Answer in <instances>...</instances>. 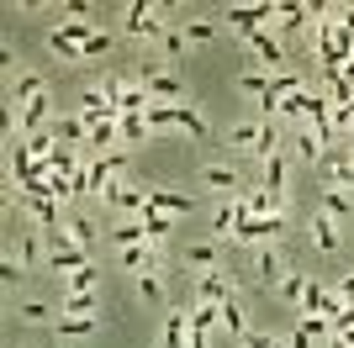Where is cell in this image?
I'll list each match as a JSON object with an SVG mask.
<instances>
[{
	"label": "cell",
	"mask_w": 354,
	"mask_h": 348,
	"mask_svg": "<svg viewBox=\"0 0 354 348\" xmlns=\"http://www.w3.org/2000/svg\"><path fill=\"white\" fill-rule=\"evenodd\" d=\"M48 264L59 269V275H74V269H90V248H80L64 227L48 232Z\"/></svg>",
	"instance_id": "cell-1"
},
{
	"label": "cell",
	"mask_w": 354,
	"mask_h": 348,
	"mask_svg": "<svg viewBox=\"0 0 354 348\" xmlns=\"http://www.w3.org/2000/svg\"><path fill=\"white\" fill-rule=\"evenodd\" d=\"M281 232H286V211H275V217H243V227L233 232V243H281Z\"/></svg>",
	"instance_id": "cell-2"
},
{
	"label": "cell",
	"mask_w": 354,
	"mask_h": 348,
	"mask_svg": "<svg viewBox=\"0 0 354 348\" xmlns=\"http://www.w3.org/2000/svg\"><path fill=\"white\" fill-rule=\"evenodd\" d=\"M286 275H291V269H286V259H281V248H275V243H259V248H254V280H259V285H275V290H281Z\"/></svg>",
	"instance_id": "cell-3"
},
{
	"label": "cell",
	"mask_w": 354,
	"mask_h": 348,
	"mask_svg": "<svg viewBox=\"0 0 354 348\" xmlns=\"http://www.w3.org/2000/svg\"><path fill=\"white\" fill-rule=\"evenodd\" d=\"M127 37H164V16H159V6H143V0H133L127 6Z\"/></svg>",
	"instance_id": "cell-4"
},
{
	"label": "cell",
	"mask_w": 354,
	"mask_h": 348,
	"mask_svg": "<svg viewBox=\"0 0 354 348\" xmlns=\"http://www.w3.org/2000/svg\"><path fill=\"white\" fill-rule=\"evenodd\" d=\"M227 296H233V275H227V269H207V275L196 280V301H201V306H222Z\"/></svg>",
	"instance_id": "cell-5"
},
{
	"label": "cell",
	"mask_w": 354,
	"mask_h": 348,
	"mask_svg": "<svg viewBox=\"0 0 354 348\" xmlns=\"http://www.w3.org/2000/svg\"><path fill=\"white\" fill-rule=\"evenodd\" d=\"M106 206H117V211H122V217H143V211H148V185H122V180H117V185H111V195H106Z\"/></svg>",
	"instance_id": "cell-6"
},
{
	"label": "cell",
	"mask_w": 354,
	"mask_h": 348,
	"mask_svg": "<svg viewBox=\"0 0 354 348\" xmlns=\"http://www.w3.org/2000/svg\"><path fill=\"white\" fill-rule=\"evenodd\" d=\"M201 185L212 190V195H222V201H227V195H243V180H238V169H227V164H207V169H201Z\"/></svg>",
	"instance_id": "cell-7"
},
{
	"label": "cell",
	"mask_w": 354,
	"mask_h": 348,
	"mask_svg": "<svg viewBox=\"0 0 354 348\" xmlns=\"http://www.w3.org/2000/svg\"><path fill=\"white\" fill-rule=\"evenodd\" d=\"M117 269H127V275H148V269H159V248L153 243H138V248H117Z\"/></svg>",
	"instance_id": "cell-8"
},
{
	"label": "cell",
	"mask_w": 354,
	"mask_h": 348,
	"mask_svg": "<svg viewBox=\"0 0 354 348\" xmlns=\"http://www.w3.org/2000/svg\"><path fill=\"white\" fill-rule=\"evenodd\" d=\"M148 206H153V211H164V217H185V211H191V195H180V190H164V185H148Z\"/></svg>",
	"instance_id": "cell-9"
},
{
	"label": "cell",
	"mask_w": 354,
	"mask_h": 348,
	"mask_svg": "<svg viewBox=\"0 0 354 348\" xmlns=\"http://www.w3.org/2000/svg\"><path fill=\"white\" fill-rule=\"evenodd\" d=\"M296 311H323V317H333V311H344V301H339V290H323L317 280L307 285V296H301V306Z\"/></svg>",
	"instance_id": "cell-10"
},
{
	"label": "cell",
	"mask_w": 354,
	"mask_h": 348,
	"mask_svg": "<svg viewBox=\"0 0 354 348\" xmlns=\"http://www.w3.org/2000/svg\"><path fill=\"white\" fill-rule=\"evenodd\" d=\"M249 48L259 53V69H270V74H275V69L286 64V48H281V37H270V32H254V37H249Z\"/></svg>",
	"instance_id": "cell-11"
},
{
	"label": "cell",
	"mask_w": 354,
	"mask_h": 348,
	"mask_svg": "<svg viewBox=\"0 0 354 348\" xmlns=\"http://www.w3.org/2000/svg\"><path fill=\"white\" fill-rule=\"evenodd\" d=\"M53 137L69 143V148H85L90 143V122L85 116H59V122H53Z\"/></svg>",
	"instance_id": "cell-12"
},
{
	"label": "cell",
	"mask_w": 354,
	"mask_h": 348,
	"mask_svg": "<svg viewBox=\"0 0 354 348\" xmlns=\"http://www.w3.org/2000/svg\"><path fill=\"white\" fill-rule=\"evenodd\" d=\"M312 248H317V253H339V222L323 217V211L312 217Z\"/></svg>",
	"instance_id": "cell-13"
},
{
	"label": "cell",
	"mask_w": 354,
	"mask_h": 348,
	"mask_svg": "<svg viewBox=\"0 0 354 348\" xmlns=\"http://www.w3.org/2000/svg\"><path fill=\"white\" fill-rule=\"evenodd\" d=\"M185 269H222V253H217V243H185Z\"/></svg>",
	"instance_id": "cell-14"
},
{
	"label": "cell",
	"mask_w": 354,
	"mask_h": 348,
	"mask_svg": "<svg viewBox=\"0 0 354 348\" xmlns=\"http://www.w3.org/2000/svg\"><path fill=\"white\" fill-rule=\"evenodd\" d=\"M349 211H354V195H349V190H339V185H323V217L344 222Z\"/></svg>",
	"instance_id": "cell-15"
},
{
	"label": "cell",
	"mask_w": 354,
	"mask_h": 348,
	"mask_svg": "<svg viewBox=\"0 0 354 348\" xmlns=\"http://www.w3.org/2000/svg\"><path fill=\"white\" fill-rule=\"evenodd\" d=\"M106 238H111V248H138V243H148V227L138 217V222H122V227H106Z\"/></svg>",
	"instance_id": "cell-16"
},
{
	"label": "cell",
	"mask_w": 354,
	"mask_h": 348,
	"mask_svg": "<svg viewBox=\"0 0 354 348\" xmlns=\"http://www.w3.org/2000/svg\"><path fill=\"white\" fill-rule=\"evenodd\" d=\"M191 343V317H185V306L180 311H169V322H164V348H185Z\"/></svg>",
	"instance_id": "cell-17"
},
{
	"label": "cell",
	"mask_w": 354,
	"mask_h": 348,
	"mask_svg": "<svg viewBox=\"0 0 354 348\" xmlns=\"http://www.w3.org/2000/svg\"><path fill=\"white\" fill-rule=\"evenodd\" d=\"M291 153H296V159H301V164H317V159H328V148H323V137H317V132H301V137H291Z\"/></svg>",
	"instance_id": "cell-18"
},
{
	"label": "cell",
	"mask_w": 354,
	"mask_h": 348,
	"mask_svg": "<svg viewBox=\"0 0 354 348\" xmlns=\"http://www.w3.org/2000/svg\"><path fill=\"white\" fill-rule=\"evenodd\" d=\"M48 53L59 58V64H85V48H80V43H69V37H64L59 27L48 32Z\"/></svg>",
	"instance_id": "cell-19"
},
{
	"label": "cell",
	"mask_w": 354,
	"mask_h": 348,
	"mask_svg": "<svg viewBox=\"0 0 354 348\" xmlns=\"http://www.w3.org/2000/svg\"><path fill=\"white\" fill-rule=\"evenodd\" d=\"M143 227H148V243L164 248V243H169V232H175V217H164V211L148 206V211H143Z\"/></svg>",
	"instance_id": "cell-20"
},
{
	"label": "cell",
	"mask_w": 354,
	"mask_h": 348,
	"mask_svg": "<svg viewBox=\"0 0 354 348\" xmlns=\"http://www.w3.org/2000/svg\"><path fill=\"white\" fill-rule=\"evenodd\" d=\"M217 317H222V327L233 338H249V322H243V306H238V296H227V301L217 306Z\"/></svg>",
	"instance_id": "cell-21"
},
{
	"label": "cell",
	"mask_w": 354,
	"mask_h": 348,
	"mask_svg": "<svg viewBox=\"0 0 354 348\" xmlns=\"http://www.w3.org/2000/svg\"><path fill=\"white\" fill-rule=\"evenodd\" d=\"M11 95H16V101H37V95H48V79H43V74H16Z\"/></svg>",
	"instance_id": "cell-22"
},
{
	"label": "cell",
	"mask_w": 354,
	"mask_h": 348,
	"mask_svg": "<svg viewBox=\"0 0 354 348\" xmlns=\"http://www.w3.org/2000/svg\"><path fill=\"white\" fill-rule=\"evenodd\" d=\"M259 190H270V195H286V148L275 153V159H265V185Z\"/></svg>",
	"instance_id": "cell-23"
},
{
	"label": "cell",
	"mask_w": 354,
	"mask_h": 348,
	"mask_svg": "<svg viewBox=\"0 0 354 348\" xmlns=\"http://www.w3.org/2000/svg\"><path fill=\"white\" fill-rule=\"evenodd\" d=\"M175 127L180 132H191V137H207V116H201V111H196V106H175Z\"/></svg>",
	"instance_id": "cell-24"
},
{
	"label": "cell",
	"mask_w": 354,
	"mask_h": 348,
	"mask_svg": "<svg viewBox=\"0 0 354 348\" xmlns=\"http://www.w3.org/2000/svg\"><path fill=\"white\" fill-rule=\"evenodd\" d=\"M185 317H191V333H212V327H222V317H217V306H185Z\"/></svg>",
	"instance_id": "cell-25"
},
{
	"label": "cell",
	"mask_w": 354,
	"mask_h": 348,
	"mask_svg": "<svg viewBox=\"0 0 354 348\" xmlns=\"http://www.w3.org/2000/svg\"><path fill=\"white\" fill-rule=\"evenodd\" d=\"M270 79H275L270 69H243V74H238V90H249V95L265 101V95H270Z\"/></svg>",
	"instance_id": "cell-26"
},
{
	"label": "cell",
	"mask_w": 354,
	"mask_h": 348,
	"mask_svg": "<svg viewBox=\"0 0 354 348\" xmlns=\"http://www.w3.org/2000/svg\"><path fill=\"white\" fill-rule=\"evenodd\" d=\"M180 53H185V27H164V37H159V58H164V64H175Z\"/></svg>",
	"instance_id": "cell-27"
},
{
	"label": "cell",
	"mask_w": 354,
	"mask_h": 348,
	"mask_svg": "<svg viewBox=\"0 0 354 348\" xmlns=\"http://www.w3.org/2000/svg\"><path fill=\"white\" fill-rule=\"evenodd\" d=\"M307 285H312V280L301 275V269H291V275L281 280V301H286V306H301V296H307Z\"/></svg>",
	"instance_id": "cell-28"
},
{
	"label": "cell",
	"mask_w": 354,
	"mask_h": 348,
	"mask_svg": "<svg viewBox=\"0 0 354 348\" xmlns=\"http://www.w3.org/2000/svg\"><path fill=\"white\" fill-rule=\"evenodd\" d=\"M254 153H259V159H275V153H281V127H275V122H259V143H254Z\"/></svg>",
	"instance_id": "cell-29"
},
{
	"label": "cell",
	"mask_w": 354,
	"mask_h": 348,
	"mask_svg": "<svg viewBox=\"0 0 354 348\" xmlns=\"http://www.w3.org/2000/svg\"><path fill=\"white\" fill-rule=\"evenodd\" d=\"M53 333H59V338H90V333H95V317H59V322H53Z\"/></svg>",
	"instance_id": "cell-30"
},
{
	"label": "cell",
	"mask_w": 354,
	"mask_h": 348,
	"mask_svg": "<svg viewBox=\"0 0 354 348\" xmlns=\"http://www.w3.org/2000/svg\"><path fill=\"white\" fill-rule=\"evenodd\" d=\"M328 180L354 195V159H349V153H344V159H328Z\"/></svg>",
	"instance_id": "cell-31"
},
{
	"label": "cell",
	"mask_w": 354,
	"mask_h": 348,
	"mask_svg": "<svg viewBox=\"0 0 354 348\" xmlns=\"http://www.w3.org/2000/svg\"><path fill=\"white\" fill-rule=\"evenodd\" d=\"M148 132H180L175 127V106H164V101L148 106Z\"/></svg>",
	"instance_id": "cell-32"
},
{
	"label": "cell",
	"mask_w": 354,
	"mask_h": 348,
	"mask_svg": "<svg viewBox=\"0 0 354 348\" xmlns=\"http://www.w3.org/2000/svg\"><path fill=\"white\" fill-rule=\"evenodd\" d=\"M64 232H69L80 248H95V222H90V217H69V222H64Z\"/></svg>",
	"instance_id": "cell-33"
},
{
	"label": "cell",
	"mask_w": 354,
	"mask_h": 348,
	"mask_svg": "<svg viewBox=\"0 0 354 348\" xmlns=\"http://www.w3.org/2000/svg\"><path fill=\"white\" fill-rule=\"evenodd\" d=\"M64 317H95V290H80V296H64Z\"/></svg>",
	"instance_id": "cell-34"
},
{
	"label": "cell",
	"mask_w": 354,
	"mask_h": 348,
	"mask_svg": "<svg viewBox=\"0 0 354 348\" xmlns=\"http://www.w3.org/2000/svg\"><path fill=\"white\" fill-rule=\"evenodd\" d=\"M95 264H90V269H74V275H64V296H80V290H95Z\"/></svg>",
	"instance_id": "cell-35"
},
{
	"label": "cell",
	"mask_w": 354,
	"mask_h": 348,
	"mask_svg": "<svg viewBox=\"0 0 354 348\" xmlns=\"http://www.w3.org/2000/svg\"><path fill=\"white\" fill-rule=\"evenodd\" d=\"M117 127H122V148H127V143H143V137H148V116H122Z\"/></svg>",
	"instance_id": "cell-36"
},
{
	"label": "cell",
	"mask_w": 354,
	"mask_h": 348,
	"mask_svg": "<svg viewBox=\"0 0 354 348\" xmlns=\"http://www.w3.org/2000/svg\"><path fill=\"white\" fill-rule=\"evenodd\" d=\"M43 259H48V238L27 232V238H21V264H43Z\"/></svg>",
	"instance_id": "cell-37"
},
{
	"label": "cell",
	"mask_w": 354,
	"mask_h": 348,
	"mask_svg": "<svg viewBox=\"0 0 354 348\" xmlns=\"http://www.w3.org/2000/svg\"><path fill=\"white\" fill-rule=\"evenodd\" d=\"M133 285H138V301H164V280L153 275V269H148V275H138Z\"/></svg>",
	"instance_id": "cell-38"
},
{
	"label": "cell",
	"mask_w": 354,
	"mask_h": 348,
	"mask_svg": "<svg viewBox=\"0 0 354 348\" xmlns=\"http://www.w3.org/2000/svg\"><path fill=\"white\" fill-rule=\"evenodd\" d=\"M227 143H238V148H249V153H254V143H259V122H238V127L227 132Z\"/></svg>",
	"instance_id": "cell-39"
},
{
	"label": "cell",
	"mask_w": 354,
	"mask_h": 348,
	"mask_svg": "<svg viewBox=\"0 0 354 348\" xmlns=\"http://www.w3.org/2000/svg\"><path fill=\"white\" fill-rule=\"evenodd\" d=\"M217 37V21H185V43H212Z\"/></svg>",
	"instance_id": "cell-40"
},
{
	"label": "cell",
	"mask_w": 354,
	"mask_h": 348,
	"mask_svg": "<svg viewBox=\"0 0 354 348\" xmlns=\"http://www.w3.org/2000/svg\"><path fill=\"white\" fill-rule=\"evenodd\" d=\"M48 317H53L48 301H21V322H48Z\"/></svg>",
	"instance_id": "cell-41"
},
{
	"label": "cell",
	"mask_w": 354,
	"mask_h": 348,
	"mask_svg": "<svg viewBox=\"0 0 354 348\" xmlns=\"http://www.w3.org/2000/svg\"><path fill=\"white\" fill-rule=\"evenodd\" d=\"M21 275H27V264H16V259H6L0 264V285L11 290V285H21Z\"/></svg>",
	"instance_id": "cell-42"
},
{
	"label": "cell",
	"mask_w": 354,
	"mask_h": 348,
	"mask_svg": "<svg viewBox=\"0 0 354 348\" xmlns=\"http://www.w3.org/2000/svg\"><path fill=\"white\" fill-rule=\"evenodd\" d=\"M106 53H111V32H95L85 43V58H106Z\"/></svg>",
	"instance_id": "cell-43"
},
{
	"label": "cell",
	"mask_w": 354,
	"mask_h": 348,
	"mask_svg": "<svg viewBox=\"0 0 354 348\" xmlns=\"http://www.w3.org/2000/svg\"><path fill=\"white\" fill-rule=\"evenodd\" d=\"M243 348H286V343L275 333H249V338H243Z\"/></svg>",
	"instance_id": "cell-44"
},
{
	"label": "cell",
	"mask_w": 354,
	"mask_h": 348,
	"mask_svg": "<svg viewBox=\"0 0 354 348\" xmlns=\"http://www.w3.org/2000/svg\"><path fill=\"white\" fill-rule=\"evenodd\" d=\"M339 301H344V306H354V275H344V280H339Z\"/></svg>",
	"instance_id": "cell-45"
},
{
	"label": "cell",
	"mask_w": 354,
	"mask_h": 348,
	"mask_svg": "<svg viewBox=\"0 0 354 348\" xmlns=\"http://www.w3.org/2000/svg\"><path fill=\"white\" fill-rule=\"evenodd\" d=\"M328 348H354V333H333V338H328Z\"/></svg>",
	"instance_id": "cell-46"
},
{
	"label": "cell",
	"mask_w": 354,
	"mask_h": 348,
	"mask_svg": "<svg viewBox=\"0 0 354 348\" xmlns=\"http://www.w3.org/2000/svg\"><path fill=\"white\" fill-rule=\"evenodd\" d=\"M286 348H312V338L301 333V327H296V333H291V343H286Z\"/></svg>",
	"instance_id": "cell-47"
},
{
	"label": "cell",
	"mask_w": 354,
	"mask_h": 348,
	"mask_svg": "<svg viewBox=\"0 0 354 348\" xmlns=\"http://www.w3.org/2000/svg\"><path fill=\"white\" fill-rule=\"evenodd\" d=\"M349 159H354V143H349Z\"/></svg>",
	"instance_id": "cell-48"
},
{
	"label": "cell",
	"mask_w": 354,
	"mask_h": 348,
	"mask_svg": "<svg viewBox=\"0 0 354 348\" xmlns=\"http://www.w3.org/2000/svg\"><path fill=\"white\" fill-rule=\"evenodd\" d=\"M349 143H354V132H349Z\"/></svg>",
	"instance_id": "cell-49"
}]
</instances>
